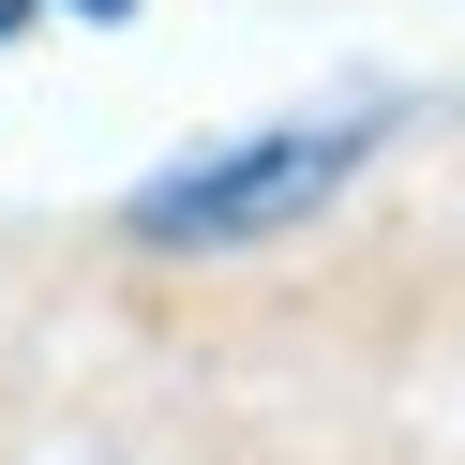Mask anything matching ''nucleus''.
<instances>
[{
	"label": "nucleus",
	"mask_w": 465,
	"mask_h": 465,
	"mask_svg": "<svg viewBox=\"0 0 465 465\" xmlns=\"http://www.w3.org/2000/svg\"><path fill=\"white\" fill-rule=\"evenodd\" d=\"M375 151H391V105H345V121H255V135H225V151L151 165V181L121 195V225H135L151 255H241V241L315 225Z\"/></svg>",
	"instance_id": "1"
},
{
	"label": "nucleus",
	"mask_w": 465,
	"mask_h": 465,
	"mask_svg": "<svg viewBox=\"0 0 465 465\" xmlns=\"http://www.w3.org/2000/svg\"><path fill=\"white\" fill-rule=\"evenodd\" d=\"M15 31H31V0H0V45H15Z\"/></svg>",
	"instance_id": "2"
},
{
	"label": "nucleus",
	"mask_w": 465,
	"mask_h": 465,
	"mask_svg": "<svg viewBox=\"0 0 465 465\" xmlns=\"http://www.w3.org/2000/svg\"><path fill=\"white\" fill-rule=\"evenodd\" d=\"M75 15H135V0H75Z\"/></svg>",
	"instance_id": "3"
}]
</instances>
